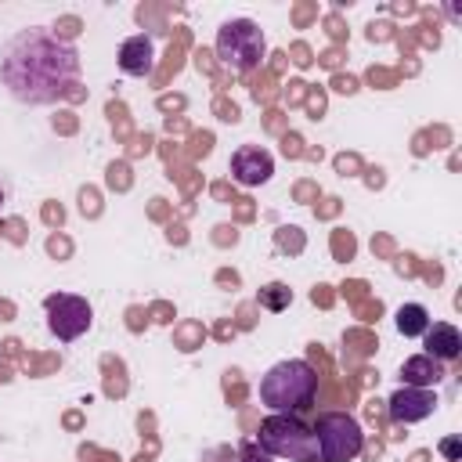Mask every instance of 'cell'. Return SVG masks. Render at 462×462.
I'll return each instance as SVG.
<instances>
[{"instance_id": "cell-1", "label": "cell", "mask_w": 462, "mask_h": 462, "mask_svg": "<svg viewBox=\"0 0 462 462\" xmlns=\"http://www.w3.org/2000/svg\"><path fill=\"white\" fill-rule=\"evenodd\" d=\"M79 76V54L51 29H22L0 51V79L25 105H51Z\"/></svg>"}, {"instance_id": "cell-2", "label": "cell", "mask_w": 462, "mask_h": 462, "mask_svg": "<svg viewBox=\"0 0 462 462\" xmlns=\"http://www.w3.org/2000/svg\"><path fill=\"white\" fill-rule=\"evenodd\" d=\"M314 393H318V372L303 357L278 361L260 379V404H267L278 415H292V411L310 408Z\"/></svg>"}, {"instance_id": "cell-3", "label": "cell", "mask_w": 462, "mask_h": 462, "mask_svg": "<svg viewBox=\"0 0 462 462\" xmlns=\"http://www.w3.org/2000/svg\"><path fill=\"white\" fill-rule=\"evenodd\" d=\"M256 444L274 455V458H289V462H321V448H318V437L307 422H300L296 415H278L271 411L263 422H260V437Z\"/></svg>"}, {"instance_id": "cell-4", "label": "cell", "mask_w": 462, "mask_h": 462, "mask_svg": "<svg viewBox=\"0 0 462 462\" xmlns=\"http://www.w3.org/2000/svg\"><path fill=\"white\" fill-rule=\"evenodd\" d=\"M267 54V40L263 29L253 18H231L217 29V58L238 72H249L263 61Z\"/></svg>"}, {"instance_id": "cell-5", "label": "cell", "mask_w": 462, "mask_h": 462, "mask_svg": "<svg viewBox=\"0 0 462 462\" xmlns=\"http://www.w3.org/2000/svg\"><path fill=\"white\" fill-rule=\"evenodd\" d=\"M314 437H318V448H321V462H350L365 448L361 422L350 411H325V415H318Z\"/></svg>"}, {"instance_id": "cell-6", "label": "cell", "mask_w": 462, "mask_h": 462, "mask_svg": "<svg viewBox=\"0 0 462 462\" xmlns=\"http://www.w3.org/2000/svg\"><path fill=\"white\" fill-rule=\"evenodd\" d=\"M43 310H47V328H51V336L61 339V343L79 339V336L90 328V321H94L90 303H87L83 296H72V292H51V296L43 300Z\"/></svg>"}, {"instance_id": "cell-7", "label": "cell", "mask_w": 462, "mask_h": 462, "mask_svg": "<svg viewBox=\"0 0 462 462\" xmlns=\"http://www.w3.org/2000/svg\"><path fill=\"white\" fill-rule=\"evenodd\" d=\"M271 173H274V159H271V152L260 148V144H242V148L231 155V177H235V184H242V188H260V184L271 180Z\"/></svg>"}, {"instance_id": "cell-8", "label": "cell", "mask_w": 462, "mask_h": 462, "mask_svg": "<svg viewBox=\"0 0 462 462\" xmlns=\"http://www.w3.org/2000/svg\"><path fill=\"white\" fill-rule=\"evenodd\" d=\"M390 419L393 422H419L430 419L437 411V393L433 390H419V386H401L390 393Z\"/></svg>"}, {"instance_id": "cell-9", "label": "cell", "mask_w": 462, "mask_h": 462, "mask_svg": "<svg viewBox=\"0 0 462 462\" xmlns=\"http://www.w3.org/2000/svg\"><path fill=\"white\" fill-rule=\"evenodd\" d=\"M116 61H119V69L126 76H152V69H155V43H152V36H144V32L126 36L119 43V58Z\"/></svg>"}, {"instance_id": "cell-10", "label": "cell", "mask_w": 462, "mask_h": 462, "mask_svg": "<svg viewBox=\"0 0 462 462\" xmlns=\"http://www.w3.org/2000/svg\"><path fill=\"white\" fill-rule=\"evenodd\" d=\"M426 354L433 357V361H455L458 354H462V332L455 328V325H448V321H437V325H430L426 332Z\"/></svg>"}, {"instance_id": "cell-11", "label": "cell", "mask_w": 462, "mask_h": 462, "mask_svg": "<svg viewBox=\"0 0 462 462\" xmlns=\"http://www.w3.org/2000/svg\"><path fill=\"white\" fill-rule=\"evenodd\" d=\"M444 375H448V372H444V365H440V361H433L430 354H415V357H408V361L401 365V379H404V386L433 390Z\"/></svg>"}, {"instance_id": "cell-12", "label": "cell", "mask_w": 462, "mask_h": 462, "mask_svg": "<svg viewBox=\"0 0 462 462\" xmlns=\"http://www.w3.org/2000/svg\"><path fill=\"white\" fill-rule=\"evenodd\" d=\"M393 318H397V332L401 336H422L430 328V310L422 303H404V307H397Z\"/></svg>"}, {"instance_id": "cell-13", "label": "cell", "mask_w": 462, "mask_h": 462, "mask_svg": "<svg viewBox=\"0 0 462 462\" xmlns=\"http://www.w3.org/2000/svg\"><path fill=\"white\" fill-rule=\"evenodd\" d=\"M289 303H292V289H289L285 282H267V285L260 289V307H263V310H274V314H278V310H285Z\"/></svg>"}, {"instance_id": "cell-14", "label": "cell", "mask_w": 462, "mask_h": 462, "mask_svg": "<svg viewBox=\"0 0 462 462\" xmlns=\"http://www.w3.org/2000/svg\"><path fill=\"white\" fill-rule=\"evenodd\" d=\"M238 462H274V455H267L256 440H245V444L238 448Z\"/></svg>"}, {"instance_id": "cell-15", "label": "cell", "mask_w": 462, "mask_h": 462, "mask_svg": "<svg viewBox=\"0 0 462 462\" xmlns=\"http://www.w3.org/2000/svg\"><path fill=\"white\" fill-rule=\"evenodd\" d=\"M440 451H444L448 458H458V455H462V448H458V440H444V444H440Z\"/></svg>"}, {"instance_id": "cell-16", "label": "cell", "mask_w": 462, "mask_h": 462, "mask_svg": "<svg viewBox=\"0 0 462 462\" xmlns=\"http://www.w3.org/2000/svg\"><path fill=\"white\" fill-rule=\"evenodd\" d=\"M0 206H4V191H0Z\"/></svg>"}]
</instances>
